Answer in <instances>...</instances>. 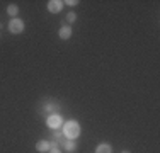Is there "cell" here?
I'll list each match as a JSON object with an SVG mask.
<instances>
[{"label":"cell","mask_w":160,"mask_h":153,"mask_svg":"<svg viewBox=\"0 0 160 153\" xmlns=\"http://www.w3.org/2000/svg\"><path fill=\"white\" fill-rule=\"evenodd\" d=\"M49 143H51L49 153H62V151H60V146H58V143H56V141H49Z\"/></svg>","instance_id":"8fae6325"},{"label":"cell","mask_w":160,"mask_h":153,"mask_svg":"<svg viewBox=\"0 0 160 153\" xmlns=\"http://www.w3.org/2000/svg\"><path fill=\"white\" fill-rule=\"evenodd\" d=\"M49 148H51V143H49V141L41 140V141L36 143V150L38 151H49Z\"/></svg>","instance_id":"5b68a950"},{"label":"cell","mask_w":160,"mask_h":153,"mask_svg":"<svg viewBox=\"0 0 160 153\" xmlns=\"http://www.w3.org/2000/svg\"><path fill=\"white\" fill-rule=\"evenodd\" d=\"M63 3H68V5H72V7H73V5H77V0H67V2H63Z\"/></svg>","instance_id":"5bb4252c"},{"label":"cell","mask_w":160,"mask_h":153,"mask_svg":"<svg viewBox=\"0 0 160 153\" xmlns=\"http://www.w3.org/2000/svg\"><path fill=\"white\" fill-rule=\"evenodd\" d=\"M70 36H72V27L70 26H63V27L60 29V37H62V39H68Z\"/></svg>","instance_id":"ba28073f"},{"label":"cell","mask_w":160,"mask_h":153,"mask_svg":"<svg viewBox=\"0 0 160 153\" xmlns=\"http://www.w3.org/2000/svg\"><path fill=\"white\" fill-rule=\"evenodd\" d=\"M44 111H46V112L55 114L56 111H58V106H56V104H53V102H46V104H44Z\"/></svg>","instance_id":"30bf717a"},{"label":"cell","mask_w":160,"mask_h":153,"mask_svg":"<svg viewBox=\"0 0 160 153\" xmlns=\"http://www.w3.org/2000/svg\"><path fill=\"white\" fill-rule=\"evenodd\" d=\"M63 9V2L62 0H49L48 2V10L51 14H58Z\"/></svg>","instance_id":"277c9868"},{"label":"cell","mask_w":160,"mask_h":153,"mask_svg":"<svg viewBox=\"0 0 160 153\" xmlns=\"http://www.w3.org/2000/svg\"><path fill=\"white\" fill-rule=\"evenodd\" d=\"M46 122H48V126L51 129H60V128H62V124H63L62 117H60L58 114H51V116H48Z\"/></svg>","instance_id":"3957f363"},{"label":"cell","mask_w":160,"mask_h":153,"mask_svg":"<svg viewBox=\"0 0 160 153\" xmlns=\"http://www.w3.org/2000/svg\"><path fill=\"white\" fill-rule=\"evenodd\" d=\"M7 12H9V15H12V17L16 19V15L19 14V7L16 5V3H10V5L7 7Z\"/></svg>","instance_id":"9c48e42d"},{"label":"cell","mask_w":160,"mask_h":153,"mask_svg":"<svg viewBox=\"0 0 160 153\" xmlns=\"http://www.w3.org/2000/svg\"><path fill=\"white\" fill-rule=\"evenodd\" d=\"M62 136H63V131H60V129H53V140L55 141H58Z\"/></svg>","instance_id":"7c38bea8"},{"label":"cell","mask_w":160,"mask_h":153,"mask_svg":"<svg viewBox=\"0 0 160 153\" xmlns=\"http://www.w3.org/2000/svg\"><path fill=\"white\" fill-rule=\"evenodd\" d=\"M75 19H77V14L75 12H68L67 14V21L68 22H75Z\"/></svg>","instance_id":"4fadbf2b"},{"label":"cell","mask_w":160,"mask_h":153,"mask_svg":"<svg viewBox=\"0 0 160 153\" xmlns=\"http://www.w3.org/2000/svg\"><path fill=\"white\" fill-rule=\"evenodd\" d=\"M63 148L68 153H75V150H77V143H75V140H67V143H65Z\"/></svg>","instance_id":"52a82bcc"},{"label":"cell","mask_w":160,"mask_h":153,"mask_svg":"<svg viewBox=\"0 0 160 153\" xmlns=\"http://www.w3.org/2000/svg\"><path fill=\"white\" fill-rule=\"evenodd\" d=\"M9 31L12 34H21L22 31H24V22H22L21 19H12V21L9 22Z\"/></svg>","instance_id":"7a4b0ae2"},{"label":"cell","mask_w":160,"mask_h":153,"mask_svg":"<svg viewBox=\"0 0 160 153\" xmlns=\"http://www.w3.org/2000/svg\"><path fill=\"white\" fill-rule=\"evenodd\" d=\"M121 153H129V151H128V150H124V151H121Z\"/></svg>","instance_id":"9a60e30c"},{"label":"cell","mask_w":160,"mask_h":153,"mask_svg":"<svg viewBox=\"0 0 160 153\" xmlns=\"http://www.w3.org/2000/svg\"><path fill=\"white\" fill-rule=\"evenodd\" d=\"M62 131H63V136L67 138V140H75V138H78V135H80V124L73 119L67 121L62 126Z\"/></svg>","instance_id":"6da1fadb"},{"label":"cell","mask_w":160,"mask_h":153,"mask_svg":"<svg viewBox=\"0 0 160 153\" xmlns=\"http://www.w3.org/2000/svg\"><path fill=\"white\" fill-rule=\"evenodd\" d=\"M112 151V148H111V145H108V143H101V145H97V148H96V153H111Z\"/></svg>","instance_id":"8992f818"}]
</instances>
